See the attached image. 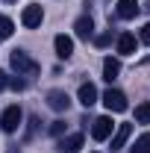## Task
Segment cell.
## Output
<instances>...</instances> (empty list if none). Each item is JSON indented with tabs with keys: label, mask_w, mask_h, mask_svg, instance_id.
Segmentation results:
<instances>
[{
	"label": "cell",
	"mask_w": 150,
	"mask_h": 153,
	"mask_svg": "<svg viewBox=\"0 0 150 153\" xmlns=\"http://www.w3.org/2000/svg\"><path fill=\"white\" fill-rule=\"evenodd\" d=\"M9 62H12V68H15L18 76H36L38 74V62L27 50H12L9 53Z\"/></svg>",
	"instance_id": "obj_1"
},
{
	"label": "cell",
	"mask_w": 150,
	"mask_h": 153,
	"mask_svg": "<svg viewBox=\"0 0 150 153\" xmlns=\"http://www.w3.org/2000/svg\"><path fill=\"white\" fill-rule=\"evenodd\" d=\"M21 121H24V112H21V106H6L3 109V115H0V130L3 133H18Z\"/></svg>",
	"instance_id": "obj_2"
},
{
	"label": "cell",
	"mask_w": 150,
	"mask_h": 153,
	"mask_svg": "<svg viewBox=\"0 0 150 153\" xmlns=\"http://www.w3.org/2000/svg\"><path fill=\"white\" fill-rule=\"evenodd\" d=\"M103 106L109 109V112H127V94L124 91H118V88H109V91H103Z\"/></svg>",
	"instance_id": "obj_3"
},
{
	"label": "cell",
	"mask_w": 150,
	"mask_h": 153,
	"mask_svg": "<svg viewBox=\"0 0 150 153\" xmlns=\"http://www.w3.org/2000/svg\"><path fill=\"white\" fill-rule=\"evenodd\" d=\"M41 21H44V9L41 6H27L24 12H21V24L27 27V30H36V27H41Z\"/></svg>",
	"instance_id": "obj_4"
},
{
	"label": "cell",
	"mask_w": 150,
	"mask_h": 153,
	"mask_svg": "<svg viewBox=\"0 0 150 153\" xmlns=\"http://www.w3.org/2000/svg\"><path fill=\"white\" fill-rule=\"evenodd\" d=\"M59 153H79L82 150V133H71V135H59Z\"/></svg>",
	"instance_id": "obj_5"
},
{
	"label": "cell",
	"mask_w": 150,
	"mask_h": 153,
	"mask_svg": "<svg viewBox=\"0 0 150 153\" xmlns=\"http://www.w3.org/2000/svg\"><path fill=\"white\" fill-rule=\"evenodd\" d=\"M112 130H115L112 118H109V115H103V118H97V121L91 124V138H94V141H103V138H109V135H112Z\"/></svg>",
	"instance_id": "obj_6"
},
{
	"label": "cell",
	"mask_w": 150,
	"mask_h": 153,
	"mask_svg": "<svg viewBox=\"0 0 150 153\" xmlns=\"http://www.w3.org/2000/svg\"><path fill=\"white\" fill-rule=\"evenodd\" d=\"M47 106H50L53 112H68V106H71V97H68V91H62V88L47 91Z\"/></svg>",
	"instance_id": "obj_7"
},
{
	"label": "cell",
	"mask_w": 150,
	"mask_h": 153,
	"mask_svg": "<svg viewBox=\"0 0 150 153\" xmlns=\"http://www.w3.org/2000/svg\"><path fill=\"white\" fill-rule=\"evenodd\" d=\"M76 100H79L85 109H91L94 103H97V88H94L91 82H82V85H79V91H76Z\"/></svg>",
	"instance_id": "obj_8"
},
{
	"label": "cell",
	"mask_w": 150,
	"mask_h": 153,
	"mask_svg": "<svg viewBox=\"0 0 150 153\" xmlns=\"http://www.w3.org/2000/svg\"><path fill=\"white\" fill-rule=\"evenodd\" d=\"M53 47H56L59 59H71L74 56V38H68V36H56L53 38Z\"/></svg>",
	"instance_id": "obj_9"
},
{
	"label": "cell",
	"mask_w": 150,
	"mask_h": 153,
	"mask_svg": "<svg viewBox=\"0 0 150 153\" xmlns=\"http://www.w3.org/2000/svg\"><path fill=\"white\" fill-rule=\"evenodd\" d=\"M115 15H118V18H124V21L135 18V15H138V3H135V0H118Z\"/></svg>",
	"instance_id": "obj_10"
},
{
	"label": "cell",
	"mask_w": 150,
	"mask_h": 153,
	"mask_svg": "<svg viewBox=\"0 0 150 153\" xmlns=\"http://www.w3.org/2000/svg\"><path fill=\"white\" fill-rule=\"evenodd\" d=\"M130 135H132V124H118V130H115V135H112V150H121Z\"/></svg>",
	"instance_id": "obj_11"
},
{
	"label": "cell",
	"mask_w": 150,
	"mask_h": 153,
	"mask_svg": "<svg viewBox=\"0 0 150 153\" xmlns=\"http://www.w3.org/2000/svg\"><path fill=\"white\" fill-rule=\"evenodd\" d=\"M74 33H76L79 38H91V36H94V21H91V15H82V18H76Z\"/></svg>",
	"instance_id": "obj_12"
},
{
	"label": "cell",
	"mask_w": 150,
	"mask_h": 153,
	"mask_svg": "<svg viewBox=\"0 0 150 153\" xmlns=\"http://www.w3.org/2000/svg\"><path fill=\"white\" fill-rule=\"evenodd\" d=\"M118 53L121 56H132L135 53V36L132 33H121L118 36Z\"/></svg>",
	"instance_id": "obj_13"
},
{
	"label": "cell",
	"mask_w": 150,
	"mask_h": 153,
	"mask_svg": "<svg viewBox=\"0 0 150 153\" xmlns=\"http://www.w3.org/2000/svg\"><path fill=\"white\" fill-rule=\"evenodd\" d=\"M118 74H121V62L118 59H112V56H106L103 59V79H118Z\"/></svg>",
	"instance_id": "obj_14"
},
{
	"label": "cell",
	"mask_w": 150,
	"mask_h": 153,
	"mask_svg": "<svg viewBox=\"0 0 150 153\" xmlns=\"http://www.w3.org/2000/svg\"><path fill=\"white\" fill-rule=\"evenodd\" d=\"M130 153H150V133L138 135V138H135V144H132V150H130Z\"/></svg>",
	"instance_id": "obj_15"
},
{
	"label": "cell",
	"mask_w": 150,
	"mask_h": 153,
	"mask_svg": "<svg viewBox=\"0 0 150 153\" xmlns=\"http://www.w3.org/2000/svg\"><path fill=\"white\" fill-rule=\"evenodd\" d=\"M15 33V24L12 18H6V15H0V41H6V38Z\"/></svg>",
	"instance_id": "obj_16"
},
{
	"label": "cell",
	"mask_w": 150,
	"mask_h": 153,
	"mask_svg": "<svg viewBox=\"0 0 150 153\" xmlns=\"http://www.w3.org/2000/svg\"><path fill=\"white\" fill-rule=\"evenodd\" d=\"M135 121L138 124H150V103H138L135 106Z\"/></svg>",
	"instance_id": "obj_17"
},
{
	"label": "cell",
	"mask_w": 150,
	"mask_h": 153,
	"mask_svg": "<svg viewBox=\"0 0 150 153\" xmlns=\"http://www.w3.org/2000/svg\"><path fill=\"white\" fill-rule=\"evenodd\" d=\"M47 133L53 135V138H59V135H65V121H53V124H50V130H47Z\"/></svg>",
	"instance_id": "obj_18"
},
{
	"label": "cell",
	"mask_w": 150,
	"mask_h": 153,
	"mask_svg": "<svg viewBox=\"0 0 150 153\" xmlns=\"http://www.w3.org/2000/svg\"><path fill=\"white\" fill-rule=\"evenodd\" d=\"M109 41H112V30H109V33H100V36L94 38V44H97V47H106Z\"/></svg>",
	"instance_id": "obj_19"
},
{
	"label": "cell",
	"mask_w": 150,
	"mask_h": 153,
	"mask_svg": "<svg viewBox=\"0 0 150 153\" xmlns=\"http://www.w3.org/2000/svg\"><path fill=\"white\" fill-rule=\"evenodd\" d=\"M138 41H141V44H150V24H144V27H141V36H138Z\"/></svg>",
	"instance_id": "obj_20"
},
{
	"label": "cell",
	"mask_w": 150,
	"mask_h": 153,
	"mask_svg": "<svg viewBox=\"0 0 150 153\" xmlns=\"http://www.w3.org/2000/svg\"><path fill=\"white\" fill-rule=\"evenodd\" d=\"M9 85H12L15 91H24V88H27V82H24V79H18V76H12V79H9Z\"/></svg>",
	"instance_id": "obj_21"
},
{
	"label": "cell",
	"mask_w": 150,
	"mask_h": 153,
	"mask_svg": "<svg viewBox=\"0 0 150 153\" xmlns=\"http://www.w3.org/2000/svg\"><path fill=\"white\" fill-rule=\"evenodd\" d=\"M6 85H9V76H6V71H0V91H3Z\"/></svg>",
	"instance_id": "obj_22"
},
{
	"label": "cell",
	"mask_w": 150,
	"mask_h": 153,
	"mask_svg": "<svg viewBox=\"0 0 150 153\" xmlns=\"http://www.w3.org/2000/svg\"><path fill=\"white\" fill-rule=\"evenodd\" d=\"M9 3H12V0H9Z\"/></svg>",
	"instance_id": "obj_23"
}]
</instances>
